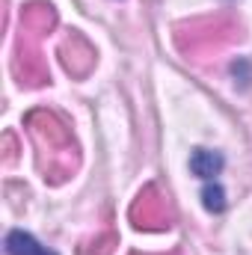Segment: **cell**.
I'll return each mask as SVG.
<instances>
[{"instance_id": "1", "label": "cell", "mask_w": 252, "mask_h": 255, "mask_svg": "<svg viewBox=\"0 0 252 255\" xmlns=\"http://www.w3.org/2000/svg\"><path fill=\"white\" fill-rule=\"evenodd\" d=\"M226 166L223 154L220 151H211V148H193L190 154V172L202 181H214V175H220Z\"/></svg>"}, {"instance_id": "2", "label": "cell", "mask_w": 252, "mask_h": 255, "mask_svg": "<svg viewBox=\"0 0 252 255\" xmlns=\"http://www.w3.org/2000/svg\"><path fill=\"white\" fill-rule=\"evenodd\" d=\"M6 253L9 255H54V253H48L33 235H27L21 229H15V232L6 235Z\"/></svg>"}, {"instance_id": "3", "label": "cell", "mask_w": 252, "mask_h": 255, "mask_svg": "<svg viewBox=\"0 0 252 255\" xmlns=\"http://www.w3.org/2000/svg\"><path fill=\"white\" fill-rule=\"evenodd\" d=\"M202 205H205V211L220 214V211L226 208V190H223L217 181H208L205 190H202Z\"/></svg>"}]
</instances>
